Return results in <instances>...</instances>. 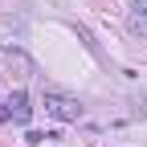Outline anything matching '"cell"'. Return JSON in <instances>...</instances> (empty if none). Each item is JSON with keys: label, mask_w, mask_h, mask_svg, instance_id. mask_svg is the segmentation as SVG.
I'll return each mask as SVG.
<instances>
[{"label": "cell", "mask_w": 147, "mask_h": 147, "mask_svg": "<svg viewBox=\"0 0 147 147\" xmlns=\"http://www.w3.org/2000/svg\"><path fill=\"white\" fill-rule=\"evenodd\" d=\"M45 110L57 123H78L82 119V102L69 98V94H57V90H45Z\"/></svg>", "instance_id": "obj_1"}, {"label": "cell", "mask_w": 147, "mask_h": 147, "mask_svg": "<svg viewBox=\"0 0 147 147\" xmlns=\"http://www.w3.org/2000/svg\"><path fill=\"white\" fill-rule=\"evenodd\" d=\"M8 106H12V123H29V119H33V106H29V98H25V90H16V94L8 98Z\"/></svg>", "instance_id": "obj_2"}, {"label": "cell", "mask_w": 147, "mask_h": 147, "mask_svg": "<svg viewBox=\"0 0 147 147\" xmlns=\"http://www.w3.org/2000/svg\"><path fill=\"white\" fill-rule=\"evenodd\" d=\"M127 25H131V33H143V37H147V12H135Z\"/></svg>", "instance_id": "obj_3"}, {"label": "cell", "mask_w": 147, "mask_h": 147, "mask_svg": "<svg viewBox=\"0 0 147 147\" xmlns=\"http://www.w3.org/2000/svg\"><path fill=\"white\" fill-rule=\"evenodd\" d=\"M135 8H139V12H147V0H135Z\"/></svg>", "instance_id": "obj_4"}]
</instances>
